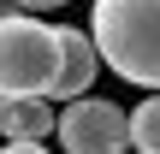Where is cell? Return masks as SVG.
Wrapping results in <instances>:
<instances>
[{
  "instance_id": "cell-2",
  "label": "cell",
  "mask_w": 160,
  "mask_h": 154,
  "mask_svg": "<svg viewBox=\"0 0 160 154\" xmlns=\"http://www.w3.org/2000/svg\"><path fill=\"white\" fill-rule=\"evenodd\" d=\"M59 77V24L0 12V101H48Z\"/></svg>"
},
{
  "instance_id": "cell-9",
  "label": "cell",
  "mask_w": 160,
  "mask_h": 154,
  "mask_svg": "<svg viewBox=\"0 0 160 154\" xmlns=\"http://www.w3.org/2000/svg\"><path fill=\"white\" fill-rule=\"evenodd\" d=\"M0 12H6V0H0Z\"/></svg>"
},
{
  "instance_id": "cell-8",
  "label": "cell",
  "mask_w": 160,
  "mask_h": 154,
  "mask_svg": "<svg viewBox=\"0 0 160 154\" xmlns=\"http://www.w3.org/2000/svg\"><path fill=\"white\" fill-rule=\"evenodd\" d=\"M0 154H48V148H42V142H6Z\"/></svg>"
},
{
  "instance_id": "cell-3",
  "label": "cell",
  "mask_w": 160,
  "mask_h": 154,
  "mask_svg": "<svg viewBox=\"0 0 160 154\" xmlns=\"http://www.w3.org/2000/svg\"><path fill=\"white\" fill-rule=\"evenodd\" d=\"M53 137L65 142V154H125L131 148V113L119 101L83 95V101L59 107V131Z\"/></svg>"
},
{
  "instance_id": "cell-4",
  "label": "cell",
  "mask_w": 160,
  "mask_h": 154,
  "mask_svg": "<svg viewBox=\"0 0 160 154\" xmlns=\"http://www.w3.org/2000/svg\"><path fill=\"white\" fill-rule=\"evenodd\" d=\"M95 71H101L95 36H89V30L59 24V77H53V95H48V101H59V107L83 101V95H89V83H95Z\"/></svg>"
},
{
  "instance_id": "cell-1",
  "label": "cell",
  "mask_w": 160,
  "mask_h": 154,
  "mask_svg": "<svg viewBox=\"0 0 160 154\" xmlns=\"http://www.w3.org/2000/svg\"><path fill=\"white\" fill-rule=\"evenodd\" d=\"M89 36L107 71L160 95V0H95Z\"/></svg>"
},
{
  "instance_id": "cell-5",
  "label": "cell",
  "mask_w": 160,
  "mask_h": 154,
  "mask_svg": "<svg viewBox=\"0 0 160 154\" xmlns=\"http://www.w3.org/2000/svg\"><path fill=\"white\" fill-rule=\"evenodd\" d=\"M59 131V113L48 101H0V137L6 142H48Z\"/></svg>"
},
{
  "instance_id": "cell-6",
  "label": "cell",
  "mask_w": 160,
  "mask_h": 154,
  "mask_svg": "<svg viewBox=\"0 0 160 154\" xmlns=\"http://www.w3.org/2000/svg\"><path fill=\"white\" fill-rule=\"evenodd\" d=\"M131 148L160 154V95H148L142 107H131Z\"/></svg>"
},
{
  "instance_id": "cell-7",
  "label": "cell",
  "mask_w": 160,
  "mask_h": 154,
  "mask_svg": "<svg viewBox=\"0 0 160 154\" xmlns=\"http://www.w3.org/2000/svg\"><path fill=\"white\" fill-rule=\"evenodd\" d=\"M12 6H18V12H59L65 0H12Z\"/></svg>"
}]
</instances>
